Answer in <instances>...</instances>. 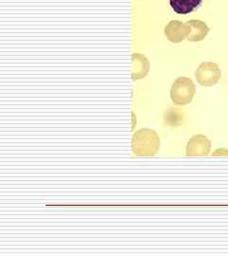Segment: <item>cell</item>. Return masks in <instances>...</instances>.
<instances>
[{"label": "cell", "mask_w": 228, "mask_h": 256, "mask_svg": "<svg viewBox=\"0 0 228 256\" xmlns=\"http://www.w3.org/2000/svg\"><path fill=\"white\" fill-rule=\"evenodd\" d=\"M187 23L190 25V34L187 40L190 42H200L203 40L209 32V28L201 20H189Z\"/></svg>", "instance_id": "cell-7"}, {"label": "cell", "mask_w": 228, "mask_h": 256, "mask_svg": "<svg viewBox=\"0 0 228 256\" xmlns=\"http://www.w3.org/2000/svg\"><path fill=\"white\" fill-rule=\"evenodd\" d=\"M211 142L203 135H195L188 140L186 146L187 156H206L209 155Z\"/></svg>", "instance_id": "cell-5"}, {"label": "cell", "mask_w": 228, "mask_h": 256, "mask_svg": "<svg viewBox=\"0 0 228 256\" xmlns=\"http://www.w3.org/2000/svg\"><path fill=\"white\" fill-rule=\"evenodd\" d=\"M196 92L193 80L187 77L178 78L171 88L170 97L176 106H185L191 102Z\"/></svg>", "instance_id": "cell-2"}, {"label": "cell", "mask_w": 228, "mask_h": 256, "mask_svg": "<svg viewBox=\"0 0 228 256\" xmlns=\"http://www.w3.org/2000/svg\"><path fill=\"white\" fill-rule=\"evenodd\" d=\"M195 76L200 86H212L219 82L221 77V70L216 63L203 62L197 68Z\"/></svg>", "instance_id": "cell-3"}, {"label": "cell", "mask_w": 228, "mask_h": 256, "mask_svg": "<svg viewBox=\"0 0 228 256\" xmlns=\"http://www.w3.org/2000/svg\"><path fill=\"white\" fill-rule=\"evenodd\" d=\"M202 0H169L170 6L178 14H187L200 7Z\"/></svg>", "instance_id": "cell-8"}, {"label": "cell", "mask_w": 228, "mask_h": 256, "mask_svg": "<svg viewBox=\"0 0 228 256\" xmlns=\"http://www.w3.org/2000/svg\"><path fill=\"white\" fill-rule=\"evenodd\" d=\"M190 34V25L178 20L170 21L164 27V36L172 43H180Z\"/></svg>", "instance_id": "cell-4"}, {"label": "cell", "mask_w": 228, "mask_h": 256, "mask_svg": "<svg viewBox=\"0 0 228 256\" xmlns=\"http://www.w3.org/2000/svg\"><path fill=\"white\" fill-rule=\"evenodd\" d=\"M161 144L160 138L153 129H139L133 134L131 140V150L139 156H152L159 151Z\"/></svg>", "instance_id": "cell-1"}, {"label": "cell", "mask_w": 228, "mask_h": 256, "mask_svg": "<svg viewBox=\"0 0 228 256\" xmlns=\"http://www.w3.org/2000/svg\"><path fill=\"white\" fill-rule=\"evenodd\" d=\"M131 78L133 81L145 78L150 70V64L145 55L133 54L131 55Z\"/></svg>", "instance_id": "cell-6"}]
</instances>
